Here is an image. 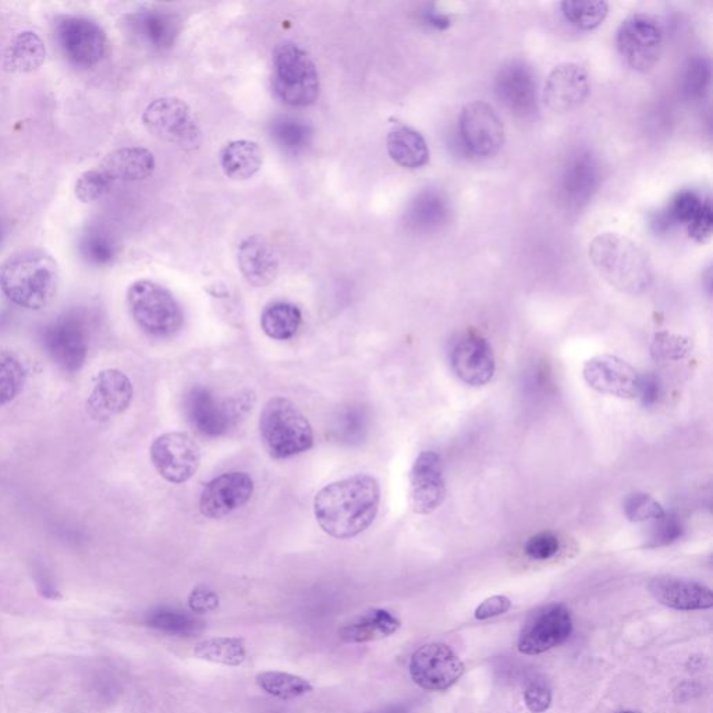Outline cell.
I'll return each mask as SVG.
<instances>
[{"mask_svg": "<svg viewBox=\"0 0 713 713\" xmlns=\"http://www.w3.org/2000/svg\"><path fill=\"white\" fill-rule=\"evenodd\" d=\"M379 506V482L371 475L357 474L322 488L315 496L314 514L326 534L351 539L371 527Z\"/></svg>", "mask_w": 713, "mask_h": 713, "instance_id": "cell-1", "label": "cell"}, {"mask_svg": "<svg viewBox=\"0 0 713 713\" xmlns=\"http://www.w3.org/2000/svg\"><path fill=\"white\" fill-rule=\"evenodd\" d=\"M58 285L55 258L39 248L17 251L0 264V292L26 310L48 307L55 299Z\"/></svg>", "mask_w": 713, "mask_h": 713, "instance_id": "cell-2", "label": "cell"}, {"mask_svg": "<svg viewBox=\"0 0 713 713\" xmlns=\"http://www.w3.org/2000/svg\"><path fill=\"white\" fill-rule=\"evenodd\" d=\"M590 260L599 275L619 292L638 296L654 282L648 254L623 234H598L590 244Z\"/></svg>", "mask_w": 713, "mask_h": 713, "instance_id": "cell-3", "label": "cell"}, {"mask_svg": "<svg viewBox=\"0 0 713 713\" xmlns=\"http://www.w3.org/2000/svg\"><path fill=\"white\" fill-rule=\"evenodd\" d=\"M262 445L272 459L283 460L308 452L314 446V431L308 418L286 397H273L260 418Z\"/></svg>", "mask_w": 713, "mask_h": 713, "instance_id": "cell-4", "label": "cell"}, {"mask_svg": "<svg viewBox=\"0 0 713 713\" xmlns=\"http://www.w3.org/2000/svg\"><path fill=\"white\" fill-rule=\"evenodd\" d=\"M255 404L254 392L237 393L219 399L211 390L195 386L184 399V415L194 431L207 438H219L237 427Z\"/></svg>", "mask_w": 713, "mask_h": 713, "instance_id": "cell-5", "label": "cell"}, {"mask_svg": "<svg viewBox=\"0 0 713 713\" xmlns=\"http://www.w3.org/2000/svg\"><path fill=\"white\" fill-rule=\"evenodd\" d=\"M272 85L280 101L296 108L315 104L321 88L314 60L290 41L276 46L273 53Z\"/></svg>", "mask_w": 713, "mask_h": 713, "instance_id": "cell-6", "label": "cell"}, {"mask_svg": "<svg viewBox=\"0 0 713 713\" xmlns=\"http://www.w3.org/2000/svg\"><path fill=\"white\" fill-rule=\"evenodd\" d=\"M131 317L154 338H170L182 329V307L165 287L151 280H137L127 290Z\"/></svg>", "mask_w": 713, "mask_h": 713, "instance_id": "cell-7", "label": "cell"}, {"mask_svg": "<svg viewBox=\"0 0 713 713\" xmlns=\"http://www.w3.org/2000/svg\"><path fill=\"white\" fill-rule=\"evenodd\" d=\"M42 344L53 364L66 374H77L90 353V328L83 315L66 312L46 326Z\"/></svg>", "mask_w": 713, "mask_h": 713, "instance_id": "cell-8", "label": "cell"}, {"mask_svg": "<svg viewBox=\"0 0 713 713\" xmlns=\"http://www.w3.org/2000/svg\"><path fill=\"white\" fill-rule=\"evenodd\" d=\"M663 30L649 14H631L617 30L616 44L627 65L637 72L654 69L663 51Z\"/></svg>", "mask_w": 713, "mask_h": 713, "instance_id": "cell-9", "label": "cell"}, {"mask_svg": "<svg viewBox=\"0 0 713 713\" xmlns=\"http://www.w3.org/2000/svg\"><path fill=\"white\" fill-rule=\"evenodd\" d=\"M144 126L155 137L177 147H197L201 131L186 102L177 98L156 99L143 113Z\"/></svg>", "mask_w": 713, "mask_h": 713, "instance_id": "cell-10", "label": "cell"}, {"mask_svg": "<svg viewBox=\"0 0 713 713\" xmlns=\"http://www.w3.org/2000/svg\"><path fill=\"white\" fill-rule=\"evenodd\" d=\"M150 452L155 470L170 484H184L200 468V446L184 432L159 436L152 443Z\"/></svg>", "mask_w": 713, "mask_h": 713, "instance_id": "cell-11", "label": "cell"}, {"mask_svg": "<svg viewBox=\"0 0 713 713\" xmlns=\"http://www.w3.org/2000/svg\"><path fill=\"white\" fill-rule=\"evenodd\" d=\"M464 673V663L449 645L434 642L418 649L410 661L414 683L428 691H446Z\"/></svg>", "mask_w": 713, "mask_h": 713, "instance_id": "cell-12", "label": "cell"}, {"mask_svg": "<svg viewBox=\"0 0 713 713\" xmlns=\"http://www.w3.org/2000/svg\"><path fill=\"white\" fill-rule=\"evenodd\" d=\"M56 38L70 63L92 67L101 62L106 51L104 30L95 21L81 16H65L58 21Z\"/></svg>", "mask_w": 713, "mask_h": 713, "instance_id": "cell-13", "label": "cell"}, {"mask_svg": "<svg viewBox=\"0 0 713 713\" xmlns=\"http://www.w3.org/2000/svg\"><path fill=\"white\" fill-rule=\"evenodd\" d=\"M460 136L474 155L493 156L505 144V126L491 105L484 101L470 102L461 109Z\"/></svg>", "mask_w": 713, "mask_h": 713, "instance_id": "cell-14", "label": "cell"}, {"mask_svg": "<svg viewBox=\"0 0 713 713\" xmlns=\"http://www.w3.org/2000/svg\"><path fill=\"white\" fill-rule=\"evenodd\" d=\"M573 633L569 609L560 603L546 606L528 620L521 630L519 651L524 655H539L559 647Z\"/></svg>", "mask_w": 713, "mask_h": 713, "instance_id": "cell-15", "label": "cell"}, {"mask_svg": "<svg viewBox=\"0 0 713 713\" xmlns=\"http://www.w3.org/2000/svg\"><path fill=\"white\" fill-rule=\"evenodd\" d=\"M583 375L585 382L603 395L620 399H636L638 396L641 375L622 358L610 354L592 357L584 364Z\"/></svg>", "mask_w": 713, "mask_h": 713, "instance_id": "cell-16", "label": "cell"}, {"mask_svg": "<svg viewBox=\"0 0 713 713\" xmlns=\"http://www.w3.org/2000/svg\"><path fill=\"white\" fill-rule=\"evenodd\" d=\"M495 91L507 111L521 119L538 112L537 81L530 67L512 60L496 74Z\"/></svg>", "mask_w": 713, "mask_h": 713, "instance_id": "cell-17", "label": "cell"}, {"mask_svg": "<svg viewBox=\"0 0 713 713\" xmlns=\"http://www.w3.org/2000/svg\"><path fill=\"white\" fill-rule=\"evenodd\" d=\"M254 481L246 473H226L209 481L202 489V516L218 520L246 506L253 498Z\"/></svg>", "mask_w": 713, "mask_h": 713, "instance_id": "cell-18", "label": "cell"}, {"mask_svg": "<svg viewBox=\"0 0 713 713\" xmlns=\"http://www.w3.org/2000/svg\"><path fill=\"white\" fill-rule=\"evenodd\" d=\"M446 498L441 456L435 452H422L410 473L409 502L414 513L427 516L434 513Z\"/></svg>", "mask_w": 713, "mask_h": 713, "instance_id": "cell-19", "label": "cell"}, {"mask_svg": "<svg viewBox=\"0 0 713 713\" xmlns=\"http://www.w3.org/2000/svg\"><path fill=\"white\" fill-rule=\"evenodd\" d=\"M134 388L129 376L116 368L98 372L88 396L87 413L92 420L104 422L129 409Z\"/></svg>", "mask_w": 713, "mask_h": 713, "instance_id": "cell-20", "label": "cell"}, {"mask_svg": "<svg viewBox=\"0 0 713 713\" xmlns=\"http://www.w3.org/2000/svg\"><path fill=\"white\" fill-rule=\"evenodd\" d=\"M590 95V77L587 70L578 63H560L546 78L544 92L545 105L552 112L566 113L580 108Z\"/></svg>", "mask_w": 713, "mask_h": 713, "instance_id": "cell-21", "label": "cell"}, {"mask_svg": "<svg viewBox=\"0 0 713 713\" xmlns=\"http://www.w3.org/2000/svg\"><path fill=\"white\" fill-rule=\"evenodd\" d=\"M454 374L470 386H484L496 371L495 354L488 340L480 335L463 336L450 351Z\"/></svg>", "mask_w": 713, "mask_h": 713, "instance_id": "cell-22", "label": "cell"}, {"mask_svg": "<svg viewBox=\"0 0 713 713\" xmlns=\"http://www.w3.org/2000/svg\"><path fill=\"white\" fill-rule=\"evenodd\" d=\"M648 590L656 601L670 609L691 612L711 609L713 606L711 588L697 581L670 576L656 577L649 583Z\"/></svg>", "mask_w": 713, "mask_h": 713, "instance_id": "cell-23", "label": "cell"}, {"mask_svg": "<svg viewBox=\"0 0 713 713\" xmlns=\"http://www.w3.org/2000/svg\"><path fill=\"white\" fill-rule=\"evenodd\" d=\"M129 26L134 38L152 51L169 49L180 33L179 17L159 9L134 13L130 17Z\"/></svg>", "mask_w": 713, "mask_h": 713, "instance_id": "cell-24", "label": "cell"}, {"mask_svg": "<svg viewBox=\"0 0 713 713\" xmlns=\"http://www.w3.org/2000/svg\"><path fill=\"white\" fill-rule=\"evenodd\" d=\"M599 166L594 156L581 152L571 158L562 176L563 200L570 207H583L597 193L599 186Z\"/></svg>", "mask_w": 713, "mask_h": 713, "instance_id": "cell-25", "label": "cell"}, {"mask_svg": "<svg viewBox=\"0 0 713 713\" xmlns=\"http://www.w3.org/2000/svg\"><path fill=\"white\" fill-rule=\"evenodd\" d=\"M666 222L683 225L695 241L708 240L712 234L713 218L711 201L704 200L695 191H683L669 205Z\"/></svg>", "mask_w": 713, "mask_h": 713, "instance_id": "cell-26", "label": "cell"}, {"mask_svg": "<svg viewBox=\"0 0 713 713\" xmlns=\"http://www.w3.org/2000/svg\"><path fill=\"white\" fill-rule=\"evenodd\" d=\"M237 260L244 278L255 287L271 285L278 278V255L271 244L260 236L241 241Z\"/></svg>", "mask_w": 713, "mask_h": 713, "instance_id": "cell-27", "label": "cell"}, {"mask_svg": "<svg viewBox=\"0 0 713 713\" xmlns=\"http://www.w3.org/2000/svg\"><path fill=\"white\" fill-rule=\"evenodd\" d=\"M99 169L115 182H138L147 179L155 170L151 151L140 147L120 148L105 156Z\"/></svg>", "mask_w": 713, "mask_h": 713, "instance_id": "cell-28", "label": "cell"}, {"mask_svg": "<svg viewBox=\"0 0 713 713\" xmlns=\"http://www.w3.org/2000/svg\"><path fill=\"white\" fill-rule=\"evenodd\" d=\"M400 626V620L389 610L372 609L344 624L339 637L347 644H365L393 636Z\"/></svg>", "mask_w": 713, "mask_h": 713, "instance_id": "cell-29", "label": "cell"}, {"mask_svg": "<svg viewBox=\"0 0 713 713\" xmlns=\"http://www.w3.org/2000/svg\"><path fill=\"white\" fill-rule=\"evenodd\" d=\"M386 147L390 158L406 169L424 168L429 162V148L427 140L413 127L406 124H396L389 131L386 138Z\"/></svg>", "mask_w": 713, "mask_h": 713, "instance_id": "cell-30", "label": "cell"}, {"mask_svg": "<svg viewBox=\"0 0 713 713\" xmlns=\"http://www.w3.org/2000/svg\"><path fill=\"white\" fill-rule=\"evenodd\" d=\"M46 46L34 31H23L12 39L3 55V65L13 73H31L44 65Z\"/></svg>", "mask_w": 713, "mask_h": 713, "instance_id": "cell-31", "label": "cell"}, {"mask_svg": "<svg viewBox=\"0 0 713 713\" xmlns=\"http://www.w3.org/2000/svg\"><path fill=\"white\" fill-rule=\"evenodd\" d=\"M219 161L230 179L248 180L262 168V151L254 141H232L223 148Z\"/></svg>", "mask_w": 713, "mask_h": 713, "instance_id": "cell-32", "label": "cell"}, {"mask_svg": "<svg viewBox=\"0 0 713 713\" xmlns=\"http://www.w3.org/2000/svg\"><path fill=\"white\" fill-rule=\"evenodd\" d=\"M303 324V315L299 307L292 303L269 304L261 315V328L268 338L289 340L297 335Z\"/></svg>", "mask_w": 713, "mask_h": 713, "instance_id": "cell-33", "label": "cell"}, {"mask_svg": "<svg viewBox=\"0 0 713 713\" xmlns=\"http://www.w3.org/2000/svg\"><path fill=\"white\" fill-rule=\"evenodd\" d=\"M194 655L202 661L225 666H240L246 662L247 649L243 638L216 637L198 642Z\"/></svg>", "mask_w": 713, "mask_h": 713, "instance_id": "cell-34", "label": "cell"}, {"mask_svg": "<svg viewBox=\"0 0 713 713\" xmlns=\"http://www.w3.org/2000/svg\"><path fill=\"white\" fill-rule=\"evenodd\" d=\"M446 215L448 202L436 191H425L418 195L407 212L410 225L420 230L435 229L445 221Z\"/></svg>", "mask_w": 713, "mask_h": 713, "instance_id": "cell-35", "label": "cell"}, {"mask_svg": "<svg viewBox=\"0 0 713 713\" xmlns=\"http://www.w3.org/2000/svg\"><path fill=\"white\" fill-rule=\"evenodd\" d=\"M271 137L280 150L287 154H300L310 145L312 130L303 120L278 117L271 123Z\"/></svg>", "mask_w": 713, "mask_h": 713, "instance_id": "cell-36", "label": "cell"}, {"mask_svg": "<svg viewBox=\"0 0 713 713\" xmlns=\"http://www.w3.org/2000/svg\"><path fill=\"white\" fill-rule=\"evenodd\" d=\"M26 364L12 350H0V407L7 406L23 392Z\"/></svg>", "mask_w": 713, "mask_h": 713, "instance_id": "cell-37", "label": "cell"}, {"mask_svg": "<svg viewBox=\"0 0 713 713\" xmlns=\"http://www.w3.org/2000/svg\"><path fill=\"white\" fill-rule=\"evenodd\" d=\"M258 687L280 700H294L314 691L310 681L283 672H264L257 676Z\"/></svg>", "mask_w": 713, "mask_h": 713, "instance_id": "cell-38", "label": "cell"}, {"mask_svg": "<svg viewBox=\"0 0 713 713\" xmlns=\"http://www.w3.org/2000/svg\"><path fill=\"white\" fill-rule=\"evenodd\" d=\"M562 12L571 26L592 31L605 21L609 5L603 0H566L562 3Z\"/></svg>", "mask_w": 713, "mask_h": 713, "instance_id": "cell-39", "label": "cell"}, {"mask_svg": "<svg viewBox=\"0 0 713 713\" xmlns=\"http://www.w3.org/2000/svg\"><path fill=\"white\" fill-rule=\"evenodd\" d=\"M145 624L151 629L179 637H193L202 630L200 620L188 613L172 609L154 610L145 619Z\"/></svg>", "mask_w": 713, "mask_h": 713, "instance_id": "cell-40", "label": "cell"}, {"mask_svg": "<svg viewBox=\"0 0 713 713\" xmlns=\"http://www.w3.org/2000/svg\"><path fill=\"white\" fill-rule=\"evenodd\" d=\"M78 250L88 264L106 266L115 261L117 244L109 234L101 230H90L81 237Z\"/></svg>", "mask_w": 713, "mask_h": 713, "instance_id": "cell-41", "label": "cell"}, {"mask_svg": "<svg viewBox=\"0 0 713 713\" xmlns=\"http://www.w3.org/2000/svg\"><path fill=\"white\" fill-rule=\"evenodd\" d=\"M693 350V342L684 336L669 332L656 333L651 346L652 358L656 361H679Z\"/></svg>", "mask_w": 713, "mask_h": 713, "instance_id": "cell-42", "label": "cell"}, {"mask_svg": "<svg viewBox=\"0 0 713 713\" xmlns=\"http://www.w3.org/2000/svg\"><path fill=\"white\" fill-rule=\"evenodd\" d=\"M624 514L631 523H645V521L661 519L665 510L658 500L647 493H631L624 500Z\"/></svg>", "mask_w": 713, "mask_h": 713, "instance_id": "cell-43", "label": "cell"}, {"mask_svg": "<svg viewBox=\"0 0 713 713\" xmlns=\"http://www.w3.org/2000/svg\"><path fill=\"white\" fill-rule=\"evenodd\" d=\"M112 184V180L101 169L87 170V172L78 177L76 187H74V194H76L78 201L90 204V202L104 197Z\"/></svg>", "mask_w": 713, "mask_h": 713, "instance_id": "cell-44", "label": "cell"}, {"mask_svg": "<svg viewBox=\"0 0 713 713\" xmlns=\"http://www.w3.org/2000/svg\"><path fill=\"white\" fill-rule=\"evenodd\" d=\"M709 80H711V66H709L708 60L704 58L691 60L686 73H684V94L690 99L704 97L708 90Z\"/></svg>", "mask_w": 713, "mask_h": 713, "instance_id": "cell-45", "label": "cell"}, {"mask_svg": "<svg viewBox=\"0 0 713 713\" xmlns=\"http://www.w3.org/2000/svg\"><path fill=\"white\" fill-rule=\"evenodd\" d=\"M684 534V527L679 517L673 514H663L661 519L655 520L652 527L649 546H666L675 544Z\"/></svg>", "mask_w": 713, "mask_h": 713, "instance_id": "cell-46", "label": "cell"}, {"mask_svg": "<svg viewBox=\"0 0 713 713\" xmlns=\"http://www.w3.org/2000/svg\"><path fill=\"white\" fill-rule=\"evenodd\" d=\"M559 538L553 532L544 531L528 539L524 552L532 560H548L558 555Z\"/></svg>", "mask_w": 713, "mask_h": 713, "instance_id": "cell-47", "label": "cell"}, {"mask_svg": "<svg viewBox=\"0 0 713 713\" xmlns=\"http://www.w3.org/2000/svg\"><path fill=\"white\" fill-rule=\"evenodd\" d=\"M524 700H526L527 708L532 713L548 711L552 704L551 688L542 683V681H532L524 691Z\"/></svg>", "mask_w": 713, "mask_h": 713, "instance_id": "cell-48", "label": "cell"}, {"mask_svg": "<svg viewBox=\"0 0 713 713\" xmlns=\"http://www.w3.org/2000/svg\"><path fill=\"white\" fill-rule=\"evenodd\" d=\"M188 605L195 613L212 612L218 608L219 598L215 591L207 587H198L188 597Z\"/></svg>", "mask_w": 713, "mask_h": 713, "instance_id": "cell-49", "label": "cell"}, {"mask_svg": "<svg viewBox=\"0 0 713 713\" xmlns=\"http://www.w3.org/2000/svg\"><path fill=\"white\" fill-rule=\"evenodd\" d=\"M510 608H512V601H510L509 598L505 597V595H495V597L485 599V601L475 609V619H491V617L500 616L503 615V613L509 612Z\"/></svg>", "mask_w": 713, "mask_h": 713, "instance_id": "cell-50", "label": "cell"}, {"mask_svg": "<svg viewBox=\"0 0 713 713\" xmlns=\"http://www.w3.org/2000/svg\"><path fill=\"white\" fill-rule=\"evenodd\" d=\"M662 395V385L658 376L647 374L640 376V385H638V399L645 407L654 406Z\"/></svg>", "mask_w": 713, "mask_h": 713, "instance_id": "cell-51", "label": "cell"}, {"mask_svg": "<svg viewBox=\"0 0 713 713\" xmlns=\"http://www.w3.org/2000/svg\"><path fill=\"white\" fill-rule=\"evenodd\" d=\"M425 20H427L431 26L439 28V30H445V28L449 27V19L445 14L428 12L427 16H425Z\"/></svg>", "mask_w": 713, "mask_h": 713, "instance_id": "cell-52", "label": "cell"}, {"mask_svg": "<svg viewBox=\"0 0 713 713\" xmlns=\"http://www.w3.org/2000/svg\"><path fill=\"white\" fill-rule=\"evenodd\" d=\"M409 709H407L406 705H390V707L382 708L379 709V711L371 712V713H407Z\"/></svg>", "mask_w": 713, "mask_h": 713, "instance_id": "cell-53", "label": "cell"}, {"mask_svg": "<svg viewBox=\"0 0 713 713\" xmlns=\"http://www.w3.org/2000/svg\"><path fill=\"white\" fill-rule=\"evenodd\" d=\"M3 237V230H2V225H0V241H2Z\"/></svg>", "mask_w": 713, "mask_h": 713, "instance_id": "cell-54", "label": "cell"}, {"mask_svg": "<svg viewBox=\"0 0 713 713\" xmlns=\"http://www.w3.org/2000/svg\"><path fill=\"white\" fill-rule=\"evenodd\" d=\"M620 713H637V712H633V711H623V712H620Z\"/></svg>", "mask_w": 713, "mask_h": 713, "instance_id": "cell-55", "label": "cell"}]
</instances>
